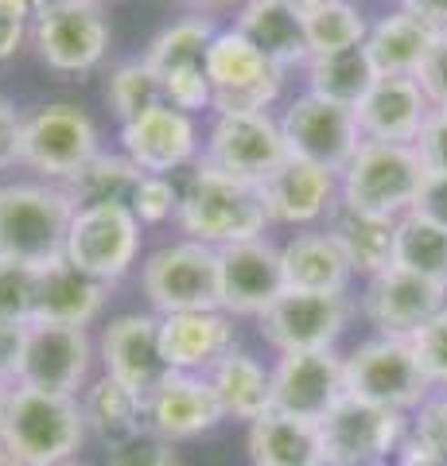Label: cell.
Here are the masks:
<instances>
[{"label": "cell", "mask_w": 447, "mask_h": 466, "mask_svg": "<svg viewBox=\"0 0 447 466\" xmlns=\"http://www.w3.org/2000/svg\"><path fill=\"white\" fill-rule=\"evenodd\" d=\"M207 377L222 404V416L253 424V420L272 412V373H265L261 361L249 358L245 350H229Z\"/></svg>", "instance_id": "31"}, {"label": "cell", "mask_w": 447, "mask_h": 466, "mask_svg": "<svg viewBox=\"0 0 447 466\" xmlns=\"http://www.w3.org/2000/svg\"><path fill=\"white\" fill-rule=\"evenodd\" d=\"M401 8L432 24L436 32H447V0H401Z\"/></svg>", "instance_id": "49"}, {"label": "cell", "mask_w": 447, "mask_h": 466, "mask_svg": "<svg viewBox=\"0 0 447 466\" xmlns=\"http://www.w3.org/2000/svg\"><path fill=\"white\" fill-rule=\"evenodd\" d=\"M436 39H440L436 27L401 8L393 16H385L370 27L366 55H370L373 70H378V78H389V75L416 78V70L424 66V58L432 47H436Z\"/></svg>", "instance_id": "28"}, {"label": "cell", "mask_w": 447, "mask_h": 466, "mask_svg": "<svg viewBox=\"0 0 447 466\" xmlns=\"http://www.w3.org/2000/svg\"><path fill=\"white\" fill-rule=\"evenodd\" d=\"M106 101H109V109L121 116V125H125V121H133V116H140L144 109L160 106V101H164V86H160L156 70L144 63V58H133V63H121L109 75Z\"/></svg>", "instance_id": "38"}, {"label": "cell", "mask_w": 447, "mask_h": 466, "mask_svg": "<svg viewBox=\"0 0 447 466\" xmlns=\"http://www.w3.org/2000/svg\"><path fill=\"white\" fill-rule=\"evenodd\" d=\"M106 288L94 280L90 272L75 268L66 257L51 260L39 268V288H36V315L32 323H63V327H86L90 319L102 315L106 308Z\"/></svg>", "instance_id": "25"}, {"label": "cell", "mask_w": 447, "mask_h": 466, "mask_svg": "<svg viewBox=\"0 0 447 466\" xmlns=\"http://www.w3.org/2000/svg\"><path fill=\"white\" fill-rule=\"evenodd\" d=\"M179 5H191L198 12H214V8H229V5H245V0H179Z\"/></svg>", "instance_id": "52"}, {"label": "cell", "mask_w": 447, "mask_h": 466, "mask_svg": "<svg viewBox=\"0 0 447 466\" xmlns=\"http://www.w3.org/2000/svg\"><path fill=\"white\" fill-rule=\"evenodd\" d=\"M133 214L140 226H160L168 218L179 214V191L168 175H144L137 195H133Z\"/></svg>", "instance_id": "42"}, {"label": "cell", "mask_w": 447, "mask_h": 466, "mask_svg": "<svg viewBox=\"0 0 447 466\" xmlns=\"http://www.w3.org/2000/svg\"><path fill=\"white\" fill-rule=\"evenodd\" d=\"M140 253V222L133 207H82L70 218L66 260L94 280L113 284L137 265Z\"/></svg>", "instance_id": "12"}, {"label": "cell", "mask_w": 447, "mask_h": 466, "mask_svg": "<svg viewBox=\"0 0 447 466\" xmlns=\"http://www.w3.org/2000/svg\"><path fill=\"white\" fill-rule=\"evenodd\" d=\"M308 82L311 94H320L335 106L358 109V101L370 94V86L378 82V70H373L366 43L346 51H330V55H311L308 58Z\"/></svg>", "instance_id": "32"}, {"label": "cell", "mask_w": 447, "mask_h": 466, "mask_svg": "<svg viewBox=\"0 0 447 466\" xmlns=\"http://www.w3.org/2000/svg\"><path fill=\"white\" fill-rule=\"evenodd\" d=\"M36 288H39V268L0 260V323H16V327L32 323Z\"/></svg>", "instance_id": "40"}, {"label": "cell", "mask_w": 447, "mask_h": 466, "mask_svg": "<svg viewBox=\"0 0 447 466\" xmlns=\"http://www.w3.org/2000/svg\"><path fill=\"white\" fill-rule=\"evenodd\" d=\"M409 214H421L424 222L447 229V175H440V171H428L424 175L421 195H416Z\"/></svg>", "instance_id": "46"}, {"label": "cell", "mask_w": 447, "mask_h": 466, "mask_svg": "<svg viewBox=\"0 0 447 466\" xmlns=\"http://www.w3.org/2000/svg\"><path fill=\"white\" fill-rule=\"evenodd\" d=\"M97 156V128L78 106H39L24 116L20 164L51 183H70Z\"/></svg>", "instance_id": "8"}, {"label": "cell", "mask_w": 447, "mask_h": 466, "mask_svg": "<svg viewBox=\"0 0 447 466\" xmlns=\"http://www.w3.org/2000/svg\"><path fill=\"white\" fill-rule=\"evenodd\" d=\"M304 35L311 55H330V51H346L366 43L370 27L350 0H323V5L304 12Z\"/></svg>", "instance_id": "37"}, {"label": "cell", "mask_w": 447, "mask_h": 466, "mask_svg": "<svg viewBox=\"0 0 447 466\" xmlns=\"http://www.w3.org/2000/svg\"><path fill=\"white\" fill-rule=\"evenodd\" d=\"M90 5H102V0H90Z\"/></svg>", "instance_id": "57"}, {"label": "cell", "mask_w": 447, "mask_h": 466, "mask_svg": "<svg viewBox=\"0 0 447 466\" xmlns=\"http://www.w3.org/2000/svg\"><path fill=\"white\" fill-rule=\"evenodd\" d=\"M0 16L27 24V20H36V5L32 0H0Z\"/></svg>", "instance_id": "51"}, {"label": "cell", "mask_w": 447, "mask_h": 466, "mask_svg": "<svg viewBox=\"0 0 447 466\" xmlns=\"http://www.w3.org/2000/svg\"><path fill=\"white\" fill-rule=\"evenodd\" d=\"M144 179V171L128 156H106L97 152L63 191L75 202V210L82 207H133V195Z\"/></svg>", "instance_id": "34"}, {"label": "cell", "mask_w": 447, "mask_h": 466, "mask_svg": "<svg viewBox=\"0 0 447 466\" xmlns=\"http://www.w3.org/2000/svg\"><path fill=\"white\" fill-rule=\"evenodd\" d=\"M284 159L288 148L280 137V121H272L269 113H218L198 164L261 187Z\"/></svg>", "instance_id": "11"}, {"label": "cell", "mask_w": 447, "mask_h": 466, "mask_svg": "<svg viewBox=\"0 0 447 466\" xmlns=\"http://www.w3.org/2000/svg\"><path fill=\"white\" fill-rule=\"evenodd\" d=\"M75 202L63 187L12 183L0 187V260L47 268L66 253Z\"/></svg>", "instance_id": "3"}, {"label": "cell", "mask_w": 447, "mask_h": 466, "mask_svg": "<svg viewBox=\"0 0 447 466\" xmlns=\"http://www.w3.org/2000/svg\"><path fill=\"white\" fill-rule=\"evenodd\" d=\"M346 366V392L366 404L389 408V412H409L428 404L432 381L424 377L409 339H370L354 350Z\"/></svg>", "instance_id": "7"}, {"label": "cell", "mask_w": 447, "mask_h": 466, "mask_svg": "<svg viewBox=\"0 0 447 466\" xmlns=\"http://www.w3.org/2000/svg\"><path fill=\"white\" fill-rule=\"evenodd\" d=\"M405 466H447V400L421 404L412 435L401 447Z\"/></svg>", "instance_id": "39"}, {"label": "cell", "mask_w": 447, "mask_h": 466, "mask_svg": "<svg viewBox=\"0 0 447 466\" xmlns=\"http://www.w3.org/2000/svg\"><path fill=\"white\" fill-rule=\"evenodd\" d=\"M20 140H24V116L0 97V171L20 164Z\"/></svg>", "instance_id": "48"}, {"label": "cell", "mask_w": 447, "mask_h": 466, "mask_svg": "<svg viewBox=\"0 0 447 466\" xmlns=\"http://www.w3.org/2000/svg\"><path fill=\"white\" fill-rule=\"evenodd\" d=\"M401 440H405L401 412L366 404L350 392L320 420L323 466H381Z\"/></svg>", "instance_id": "10"}, {"label": "cell", "mask_w": 447, "mask_h": 466, "mask_svg": "<svg viewBox=\"0 0 447 466\" xmlns=\"http://www.w3.org/2000/svg\"><path fill=\"white\" fill-rule=\"evenodd\" d=\"M106 466H183V462L176 455V443H168V440H160V435L144 431V435H137L133 443L109 451Z\"/></svg>", "instance_id": "43"}, {"label": "cell", "mask_w": 447, "mask_h": 466, "mask_svg": "<svg viewBox=\"0 0 447 466\" xmlns=\"http://www.w3.org/2000/svg\"><path fill=\"white\" fill-rule=\"evenodd\" d=\"M428 113L432 101L421 90V82L409 75L378 78L354 109L362 140H378V144H416Z\"/></svg>", "instance_id": "22"}, {"label": "cell", "mask_w": 447, "mask_h": 466, "mask_svg": "<svg viewBox=\"0 0 447 466\" xmlns=\"http://www.w3.org/2000/svg\"><path fill=\"white\" fill-rule=\"evenodd\" d=\"M424 159L412 144H378L362 140V148L339 175V207L366 214V218H385L397 222L412 210L416 195L424 183Z\"/></svg>", "instance_id": "2"}, {"label": "cell", "mask_w": 447, "mask_h": 466, "mask_svg": "<svg viewBox=\"0 0 447 466\" xmlns=\"http://www.w3.org/2000/svg\"><path fill=\"white\" fill-rule=\"evenodd\" d=\"M238 32L280 70L311 58L308 35H304V12L288 8L280 0H245L238 16Z\"/></svg>", "instance_id": "26"}, {"label": "cell", "mask_w": 447, "mask_h": 466, "mask_svg": "<svg viewBox=\"0 0 447 466\" xmlns=\"http://www.w3.org/2000/svg\"><path fill=\"white\" fill-rule=\"evenodd\" d=\"M330 238L342 245L350 268L370 276V280L393 268L397 222H385V218H366V214H354V210L339 207L335 222H330Z\"/></svg>", "instance_id": "33"}, {"label": "cell", "mask_w": 447, "mask_h": 466, "mask_svg": "<svg viewBox=\"0 0 447 466\" xmlns=\"http://www.w3.org/2000/svg\"><path fill=\"white\" fill-rule=\"evenodd\" d=\"M102 361L106 373L117 377L140 397L160 389L176 370L168 366L160 346V315H121L102 334Z\"/></svg>", "instance_id": "19"}, {"label": "cell", "mask_w": 447, "mask_h": 466, "mask_svg": "<svg viewBox=\"0 0 447 466\" xmlns=\"http://www.w3.org/2000/svg\"><path fill=\"white\" fill-rule=\"evenodd\" d=\"M346 397V366L330 350H308V354H280L272 370V412L320 420Z\"/></svg>", "instance_id": "14"}, {"label": "cell", "mask_w": 447, "mask_h": 466, "mask_svg": "<svg viewBox=\"0 0 447 466\" xmlns=\"http://www.w3.org/2000/svg\"><path fill=\"white\" fill-rule=\"evenodd\" d=\"M207 78L214 113H269V106L280 97L284 70L272 66L238 27H226L214 32L207 47Z\"/></svg>", "instance_id": "6"}, {"label": "cell", "mask_w": 447, "mask_h": 466, "mask_svg": "<svg viewBox=\"0 0 447 466\" xmlns=\"http://www.w3.org/2000/svg\"><path fill=\"white\" fill-rule=\"evenodd\" d=\"M32 39L39 58L59 75H86L106 58L109 24L90 0H63L55 8L36 12Z\"/></svg>", "instance_id": "13"}, {"label": "cell", "mask_w": 447, "mask_h": 466, "mask_svg": "<svg viewBox=\"0 0 447 466\" xmlns=\"http://www.w3.org/2000/svg\"><path fill=\"white\" fill-rule=\"evenodd\" d=\"M339 175H330L315 164L288 156L284 164L261 183V198L269 210V222L284 226H311L315 218L330 210V202L339 195Z\"/></svg>", "instance_id": "23"}, {"label": "cell", "mask_w": 447, "mask_h": 466, "mask_svg": "<svg viewBox=\"0 0 447 466\" xmlns=\"http://www.w3.org/2000/svg\"><path fill=\"white\" fill-rule=\"evenodd\" d=\"M24 27H27V24H20V20H5V16H0V63L16 55V47L24 43Z\"/></svg>", "instance_id": "50"}, {"label": "cell", "mask_w": 447, "mask_h": 466, "mask_svg": "<svg viewBox=\"0 0 447 466\" xmlns=\"http://www.w3.org/2000/svg\"><path fill=\"white\" fill-rule=\"evenodd\" d=\"M393 268H405L412 276H421V280L447 288V229L424 222L421 214L397 218Z\"/></svg>", "instance_id": "36"}, {"label": "cell", "mask_w": 447, "mask_h": 466, "mask_svg": "<svg viewBox=\"0 0 447 466\" xmlns=\"http://www.w3.org/2000/svg\"><path fill=\"white\" fill-rule=\"evenodd\" d=\"M82 420L109 451L133 443L137 435L148 431V424H144V397L128 385H121L117 377H109V373L97 377V381L86 389Z\"/></svg>", "instance_id": "29"}, {"label": "cell", "mask_w": 447, "mask_h": 466, "mask_svg": "<svg viewBox=\"0 0 447 466\" xmlns=\"http://www.w3.org/2000/svg\"><path fill=\"white\" fill-rule=\"evenodd\" d=\"M160 346L176 373H210L234 350V327H229L226 311L160 315Z\"/></svg>", "instance_id": "24"}, {"label": "cell", "mask_w": 447, "mask_h": 466, "mask_svg": "<svg viewBox=\"0 0 447 466\" xmlns=\"http://www.w3.org/2000/svg\"><path fill=\"white\" fill-rule=\"evenodd\" d=\"M140 288L156 315L222 311V265L218 249L203 241H176L156 249L140 268Z\"/></svg>", "instance_id": "5"}, {"label": "cell", "mask_w": 447, "mask_h": 466, "mask_svg": "<svg viewBox=\"0 0 447 466\" xmlns=\"http://www.w3.org/2000/svg\"><path fill=\"white\" fill-rule=\"evenodd\" d=\"M447 288L421 280L405 268H389L370 280L366 291V315L385 339H412L432 315L447 308Z\"/></svg>", "instance_id": "21"}, {"label": "cell", "mask_w": 447, "mask_h": 466, "mask_svg": "<svg viewBox=\"0 0 447 466\" xmlns=\"http://www.w3.org/2000/svg\"><path fill=\"white\" fill-rule=\"evenodd\" d=\"M280 5H288V8H300V12H308V8H315V5H323V0H280Z\"/></svg>", "instance_id": "54"}, {"label": "cell", "mask_w": 447, "mask_h": 466, "mask_svg": "<svg viewBox=\"0 0 447 466\" xmlns=\"http://www.w3.org/2000/svg\"><path fill=\"white\" fill-rule=\"evenodd\" d=\"M416 361L432 385H447V308L440 315H432L428 323L409 339Z\"/></svg>", "instance_id": "41"}, {"label": "cell", "mask_w": 447, "mask_h": 466, "mask_svg": "<svg viewBox=\"0 0 447 466\" xmlns=\"http://www.w3.org/2000/svg\"><path fill=\"white\" fill-rule=\"evenodd\" d=\"M416 82H421L432 106H447V32H440L436 47L428 51L424 66L416 70Z\"/></svg>", "instance_id": "45"}, {"label": "cell", "mask_w": 447, "mask_h": 466, "mask_svg": "<svg viewBox=\"0 0 447 466\" xmlns=\"http://www.w3.org/2000/svg\"><path fill=\"white\" fill-rule=\"evenodd\" d=\"M346 296H323V291H296L284 296L261 315V334L280 354H308V350H330L346 327Z\"/></svg>", "instance_id": "15"}, {"label": "cell", "mask_w": 447, "mask_h": 466, "mask_svg": "<svg viewBox=\"0 0 447 466\" xmlns=\"http://www.w3.org/2000/svg\"><path fill=\"white\" fill-rule=\"evenodd\" d=\"M90 373V339L86 327L63 323H27L20 381L27 389H43L55 397H75Z\"/></svg>", "instance_id": "16"}, {"label": "cell", "mask_w": 447, "mask_h": 466, "mask_svg": "<svg viewBox=\"0 0 447 466\" xmlns=\"http://www.w3.org/2000/svg\"><path fill=\"white\" fill-rule=\"evenodd\" d=\"M381 466H385V462H381Z\"/></svg>", "instance_id": "58"}, {"label": "cell", "mask_w": 447, "mask_h": 466, "mask_svg": "<svg viewBox=\"0 0 447 466\" xmlns=\"http://www.w3.org/2000/svg\"><path fill=\"white\" fill-rule=\"evenodd\" d=\"M59 466H82V462H75V459H70V462H59Z\"/></svg>", "instance_id": "56"}, {"label": "cell", "mask_w": 447, "mask_h": 466, "mask_svg": "<svg viewBox=\"0 0 447 466\" xmlns=\"http://www.w3.org/2000/svg\"><path fill=\"white\" fill-rule=\"evenodd\" d=\"M249 459L253 466H323L320 424L265 412L249 424Z\"/></svg>", "instance_id": "30"}, {"label": "cell", "mask_w": 447, "mask_h": 466, "mask_svg": "<svg viewBox=\"0 0 447 466\" xmlns=\"http://www.w3.org/2000/svg\"><path fill=\"white\" fill-rule=\"evenodd\" d=\"M121 144L144 175H171L198 156V128L191 113L160 101L121 125Z\"/></svg>", "instance_id": "17"}, {"label": "cell", "mask_w": 447, "mask_h": 466, "mask_svg": "<svg viewBox=\"0 0 447 466\" xmlns=\"http://www.w3.org/2000/svg\"><path fill=\"white\" fill-rule=\"evenodd\" d=\"M24 342H27V327H16V323H0V385L20 381V366H24Z\"/></svg>", "instance_id": "47"}, {"label": "cell", "mask_w": 447, "mask_h": 466, "mask_svg": "<svg viewBox=\"0 0 447 466\" xmlns=\"http://www.w3.org/2000/svg\"><path fill=\"white\" fill-rule=\"evenodd\" d=\"M222 420V404L214 397L210 377L198 373H171L160 389L144 397V424L152 435L168 443L195 440V435L210 431Z\"/></svg>", "instance_id": "20"}, {"label": "cell", "mask_w": 447, "mask_h": 466, "mask_svg": "<svg viewBox=\"0 0 447 466\" xmlns=\"http://www.w3.org/2000/svg\"><path fill=\"white\" fill-rule=\"evenodd\" d=\"M86 435L82 404L75 397H55L43 389L16 385L8 397V416H5V443L20 466H59L70 462Z\"/></svg>", "instance_id": "4"}, {"label": "cell", "mask_w": 447, "mask_h": 466, "mask_svg": "<svg viewBox=\"0 0 447 466\" xmlns=\"http://www.w3.org/2000/svg\"><path fill=\"white\" fill-rule=\"evenodd\" d=\"M218 265H222V311L261 319L288 291L280 249L269 245L265 238L226 245V249H218Z\"/></svg>", "instance_id": "18"}, {"label": "cell", "mask_w": 447, "mask_h": 466, "mask_svg": "<svg viewBox=\"0 0 447 466\" xmlns=\"http://www.w3.org/2000/svg\"><path fill=\"white\" fill-rule=\"evenodd\" d=\"M210 39H214V24L207 16H183L176 24H168L164 32L152 39L144 63L156 70V78L187 75V70H203Z\"/></svg>", "instance_id": "35"}, {"label": "cell", "mask_w": 447, "mask_h": 466, "mask_svg": "<svg viewBox=\"0 0 447 466\" xmlns=\"http://www.w3.org/2000/svg\"><path fill=\"white\" fill-rule=\"evenodd\" d=\"M280 137L288 156L323 167L330 175H342L354 152L362 148L354 109L335 106V101H327L311 90L288 106V113L280 116Z\"/></svg>", "instance_id": "9"}, {"label": "cell", "mask_w": 447, "mask_h": 466, "mask_svg": "<svg viewBox=\"0 0 447 466\" xmlns=\"http://www.w3.org/2000/svg\"><path fill=\"white\" fill-rule=\"evenodd\" d=\"M0 466H20V459L12 455V451H8L5 443H0Z\"/></svg>", "instance_id": "55"}, {"label": "cell", "mask_w": 447, "mask_h": 466, "mask_svg": "<svg viewBox=\"0 0 447 466\" xmlns=\"http://www.w3.org/2000/svg\"><path fill=\"white\" fill-rule=\"evenodd\" d=\"M8 397H12V389H8V385H0V435H5V416H8Z\"/></svg>", "instance_id": "53"}, {"label": "cell", "mask_w": 447, "mask_h": 466, "mask_svg": "<svg viewBox=\"0 0 447 466\" xmlns=\"http://www.w3.org/2000/svg\"><path fill=\"white\" fill-rule=\"evenodd\" d=\"M412 148L421 152L428 171L447 175V106H432L428 121H424V128H421V137H416Z\"/></svg>", "instance_id": "44"}, {"label": "cell", "mask_w": 447, "mask_h": 466, "mask_svg": "<svg viewBox=\"0 0 447 466\" xmlns=\"http://www.w3.org/2000/svg\"><path fill=\"white\" fill-rule=\"evenodd\" d=\"M179 226L191 241H203L210 249H226L238 241L265 238L269 210L257 183H241L234 175H222L207 164L191 171V179L179 191Z\"/></svg>", "instance_id": "1"}, {"label": "cell", "mask_w": 447, "mask_h": 466, "mask_svg": "<svg viewBox=\"0 0 447 466\" xmlns=\"http://www.w3.org/2000/svg\"><path fill=\"white\" fill-rule=\"evenodd\" d=\"M284 284L296 291H323V296H346L350 284V260H346L342 245L327 233H296L280 249Z\"/></svg>", "instance_id": "27"}]
</instances>
